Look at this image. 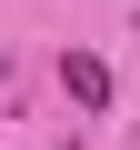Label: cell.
<instances>
[{
	"mask_svg": "<svg viewBox=\"0 0 140 150\" xmlns=\"http://www.w3.org/2000/svg\"><path fill=\"white\" fill-rule=\"evenodd\" d=\"M60 90L80 100V110H100V100H110V60H90V50H70V60H60Z\"/></svg>",
	"mask_w": 140,
	"mask_h": 150,
	"instance_id": "obj_1",
	"label": "cell"
}]
</instances>
